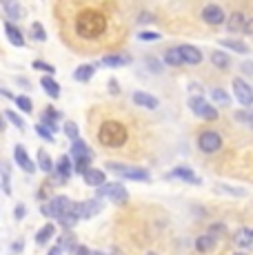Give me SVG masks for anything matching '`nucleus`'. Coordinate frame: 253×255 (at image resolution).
I'll return each instance as SVG.
<instances>
[{
	"label": "nucleus",
	"mask_w": 253,
	"mask_h": 255,
	"mask_svg": "<svg viewBox=\"0 0 253 255\" xmlns=\"http://www.w3.org/2000/svg\"><path fill=\"white\" fill-rule=\"evenodd\" d=\"M233 244L238 249H245V251H253V229L245 227L240 231L233 233Z\"/></svg>",
	"instance_id": "nucleus-14"
},
{
	"label": "nucleus",
	"mask_w": 253,
	"mask_h": 255,
	"mask_svg": "<svg viewBox=\"0 0 253 255\" xmlns=\"http://www.w3.org/2000/svg\"><path fill=\"white\" fill-rule=\"evenodd\" d=\"M107 171L120 175L125 180H133V182H149L151 175L149 171L140 169V166H131V164H123V162H107Z\"/></svg>",
	"instance_id": "nucleus-4"
},
{
	"label": "nucleus",
	"mask_w": 253,
	"mask_h": 255,
	"mask_svg": "<svg viewBox=\"0 0 253 255\" xmlns=\"http://www.w3.org/2000/svg\"><path fill=\"white\" fill-rule=\"evenodd\" d=\"M100 211H102L100 198L82 200V202H74V213H76L80 220H89V218H94V215H98Z\"/></svg>",
	"instance_id": "nucleus-10"
},
{
	"label": "nucleus",
	"mask_w": 253,
	"mask_h": 255,
	"mask_svg": "<svg viewBox=\"0 0 253 255\" xmlns=\"http://www.w3.org/2000/svg\"><path fill=\"white\" fill-rule=\"evenodd\" d=\"M40 87H42V91H45L47 96L53 98V100H58V98H60V85H58V80L53 76H49V73L40 78Z\"/></svg>",
	"instance_id": "nucleus-17"
},
{
	"label": "nucleus",
	"mask_w": 253,
	"mask_h": 255,
	"mask_svg": "<svg viewBox=\"0 0 253 255\" xmlns=\"http://www.w3.org/2000/svg\"><path fill=\"white\" fill-rule=\"evenodd\" d=\"M245 33H247V36H253V18H249V20H247V24H245Z\"/></svg>",
	"instance_id": "nucleus-52"
},
{
	"label": "nucleus",
	"mask_w": 253,
	"mask_h": 255,
	"mask_svg": "<svg viewBox=\"0 0 253 255\" xmlns=\"http://www.w3.org/2000/svg\"><path fill=\"white\" fill-rule=\"evenodd\" d=\"M62 131H65V135H67V138H69L71 142L80 138V131H78V125H76V122H71V120H69V122H65Z\"/></svg>",
	"instance_id": "nucleus-38"
},
{
	"label": "nucleus",
	"mask_w": 253,
	"mask_h": 255,
	"mask_svg": "<svg viewBox=\"0 0 253 255\" xmlns=\"http://www.w3.org/2000/svg\"><path fill=\"white\" fill-rule=\"evenodd\" d=\"M96 73V65H80L78 69L74 71V78L78 82H89Z\"/></svg>",
	"instance_id": "nucleus-28"
},
{
	"label": "nucleus",
	"mask_w": 253,
	"mask_h": 255,
	"mask_svg": "<svg viewBox=\"0 0 253 255\" xmlns=\"http://www.w3.org/2000/svg\"><path fill=\"white\" fill-rule=\"evenodd\" d=\"M78 220H80V218H78V215L74 213V209H71V213H67L65 218H60V220H58V222H60V227H65L67 231H71V229L76 227V222H78Z\"/></svg>",
	"instance_id": "nucleus-39"
},
{
	"label": "nucleus",
	"mask_w": 253,
	"mask_h": 255,
	"mask_svg": "<svg viewBox=\"0 0 253 255\" xmlns=\"http://www.w3.org/2000/svg\"><path fill=\"white\" fill-rule=\"evenodd\" d=\"M25 215H27V207H25V204H16V209H13V218H16V220H22V218H25Z\"/></svg>",
	"instance_id": "nucleus-47"
},
{
	"label": "nucleus",
	"mask_w": 253,
	"mask_h": 255,
	"mask_svg": "<svg viewBox=\"0 0 253 255\" xmlns=\"http://www.w3.org/2000/svg\"><path fill=\"white\" fill-rule=\"evenodd\" d=\"M2 9L7 13V20H20L22 18V7L18 0H2Z\"/></svg>",
	"instance_id": "nucleus-23"
},
{
	"label": "nucleus",
	"mask_w": 253,
	"mask_h": 255,
	"mask_svg": "<svg viewBox=\"0 0 253 255\" xmlns=\"http://www.w3.org/2000/svg\"><path fill=\"white\" fill-rule=\"evenodd\" d=\"M245 24H247V18L242 11H233L231 16L227 18V29L231 33H245Z\"/></svg>",
	"instance_id": "nucleus-18"
},
{
	"label": "nucleus",
	"mask_w": 253,
	"mask_h": 255,
	"mask_svg": "<svg viewBox=\"0 0 253 255\" xmlns=\"http://www.w3.org/2000/svg\"><path fill=\"white\" fill-rule=\"evenodd\" d=\"M13 102H16V105H18V109H20V111H25V114H31V111H33L31 98H29V96H16V98H13Z\"/></svg>",
	"instance_id": "nucleus-37"
},
{
	"label": "nucleus",
	"mask_w": 253,
	"mask_h": 255,
	"mask_svg": "<svg viewBox=\"0 0 253 255\" xmlns=\"http://www.w3.org/2000/svg\"><path fill=\"white\" fill-rule=\"evenodd\" d=\"M36 133L40 135V138L45 140V142H53V135H56V133H53V131L49 129V127H45L42 122H38V125H36Z\"/></svg>",
	"instance_id": "nucleus-41"
},
{
	"label": "nucleus",
	"mask_w": 253,
	"mask_h": 255,
	"mask_svg": "<svg viewBox=\"0 0 253 255\" xmlns=\"http://www.w3.org/2000/svg\"><path fill=\"white\" fill-rule=\"evenodd\" d=\"M240 71L245 73V76H253V62H251V60L242 62V65H240Z\"/></svg>",
	"instance_id": "nucleus-49"
},
{
	"label": "nucleus",
	"mask_w": 253,
	"mask_h": 255,
	"mask_svg": "<svg viewBox=\"0 0 253 255\" xmlns=\"http://www.w3.org/2000/svg\"><path fill=\"white\" fill-rule=\"evenodd\" d=\"M153 20H155V18L149 11H144V13H140V16H138V22L140 24H149V22H153Z\"/></svg>",
	"instance_id": "nucleus-50"
},
{
	"label": "nucleus",
	"mask_w": 253,
	"mask_h": 255,
	"mask_svg": "<svg viewBox=\"0 0 253 255\" xmlns=\"http://www.w3.org/2000/svg\"><path fill=\"white\" fill-rule=\"evenodd\" d=\"M58 244H60L65 251H74L76 253V249H78V240H76V235L71 231H67L65 235H62V238L58 240Z\"/></svg>",
	"instance_id": "nucleus-31"
},
{
	"label": "nucleus",
	"mask_w": 253,
	"mask_h": 255,
	"mask_svg": "<svg viewBox=\"0 0 253 255\" xmlns=\"http://www.w3.org/2000/svg\"><path fill=\"white\" fill-rule=\"evenodd\" d=\"M109 89H111V93H120V89H118V82H116L114 78L109 80Z\"/></svg>",
	"instance_id": "nucleus-54"
},
{
	"label": "nucleus",
	"mask_w": 253,
	"mask_h": 255,
	"mask_svg": "<svg viewBox=\"0 0 253 255\" xmlns=\"http://www.w3.org/2000/svg\"><path fill=\"white\" fill-rule=\"evenodd\" d=\"M236 120L242 122V125H253V111H251V107H245L242 111H236Z\"/></svg>",
	"instance_id": "nucleus-40"
},
{
	"label": "nucleus",
	"mask_w": 253,
	"mask_h": 255,
	"mask_svg": "<svg viewBox=\"0 0 253 255\" xmlns=\"http://www.w3.org/2000/svg\"><path fill=\"white\" fill-rule=\"evenodd\" d=\"M147 255H158V253H153V251H149V253H147Z\"/></svg>",
	"instance_id": "nucleus-59"
},
{
	"label": "nucleus",
	"mask_w": 253,
	"mask_h": 255,
	"mask_svg": "<svg viewBox=\"0 0 253 255\" xmlns=\"http://www.w3.org/2000/svg\"><path fill=\"white\" fill-rule=\"evenodd\" d=\"M4 118H7V120H9V122H11V125H13V127H16V129H18V131H25V129H27L25 120H22V118H20V116H18V114H16V111L7 109V111H4Z\"/></svg>",
	"instance_id": "nucleus-35"
},
{
	"label": "nucleus",
	"mask_w": 253,
	"mask_h": 255,
	"mask_svg": "<svg viewBox=\"0 0 253 255\" xmlns=\"http://www.w3.org/2000/svg\"><path fill=\"white\" fill-rule=\"evenodd\" d=\"M180 51H182V58L187 65H200L202 62V51L193 45H180Z\"/></svg>",
	"instance_id": "nucleus-20"
},
{
	"label": "nucleus",
	"mask_w": 253,
	"mask_h": 255,
	"mask_svg": "<svg viewBox=\"0 0 253 255\" xmlns=\"http://www.w3.org/2000/svg\"><path fill=\"white\" fill-rule=\"evenodd\" d=\"M18 82H20V87H22V89H31V85H29V82L25 80V78H20V80H18Z\"/></svg>",
	"instance_id": "nucleus-57"
},
{
	"label": "nucleus",
	"mask_w": 253,
	"mask_h": 255,
	"mask_svg": "<svg viewBox=\"0 0 253 255\" xmlns=\"http://www.w3.org/2000/svg\"><path fill=\"white\" fill-rule=\"evenodd\" d=\"M13 251L20 253L22 251V240H18V242H13Z\"/></svg>",
	"instance_id": "nucleus-56"
},
{
	"label": "nucleus",
	"mask_w": 253,
	"mask_h": 255,
	"mask_svg": "<svg viewBox=\"0 0 253 255\" xmlns=\"http://www.w3.org/2000/svg\"><path fill=\"white\" fill-rule=\"evenodd\" d=\"M71 158H74V162H76V171L78 173H82L85 175V171L89 169V164H91V158H94V153H91V149L85 144L80 138L71 142Z\"/></svg>",
	"instance_id": "nucleus-5"
},
{
	"label": "nucleus",
	"mask_w": 253,
	"mask_h": 255,
	"mask_svg": "<svg viewBox=\"0 0 253 255\" xmlns=\"http://www.w3.org/2000/svg\"><path fill=\"white\" fill-rule=\"evenodd\" d=\"M74 255H105L102 251H91L89 247H78Z\"/></svg>",
	"instance_id": "nucleus-48"
},
{
	"label": "nucleus",
	"mask_w": 253,
	"mask_h": 255,
	"mask_svg": "<svg viewBox=\"0 0 253 255\" xmlns=\"http://www.w3.org/2000/svg\"><path fill=\"white\" fill-rule=\"evenodd\" d=\"M58 118H60V111H56L53 107H47V109L42 111V116H40V122L45 127H49L53 133H56L58 131Z\"/></svg>",
	"instance_id": "nucleus-24"
},
{
	"label": "nucleus",
	"mask_w": 253,
	"mask_h": 255,
	"mask_svg": "<svg viewBox=\"0 0 253 255\" xmlns=\"http://www.w3.org/2000/svg\"><path fill=\"white\" fill-rule=\"evenodd\" d=\"M164 62H167L169 67H180V65H187L182 58V51H180V47H171L164 51Z\"/></svg>",
	"instance_id": "nucleus-25"
},
{
	"label": "nucleus",
	"mask_w": 253,
	"mask_h": 255,
	"mask_svg": "<svg viewBox=\"0 0 253 255\" xmlns=\"http://www.w3.org/2000/svg\"><path fill=\"white\" fill-rule=\"evenodd\" d=\"M211 65L218 67L220 71H225V69L231 67V58H229L225 51H220V49H218V51H211Z\"/></svg>",
	"instance_id": "nucleus-26"
},
{
	"label": "nucleus",
	"mask_w": 253,
	"mask_h": 255,
	"mask_svg": "<svg viewBox=\"0 0 253 255\" xmlns=\"http://www.w3.org/2000/svg\"><path fill=\"white\" fill-rule=\"evenodd\" d=\"M38 166H40V171H45V173H51V171L56 169L51 162V158H49V153H47L45 149L38 151Z\"/></svg>",
	"instance_id": "nucleus-32"
},
{
	"label": "nucleus",
	"mask_w": 253,
	"mask_h": 255,
	"mask_svg": "<svg viewBox=\"0 0 253 255\" xmlns=\"http://www.w3.org/2000/svg\"><path fill=\"white\" fill-rule=\"evenodd\" d=\"M98 198H107L114 204H126L129 202V193L120 182H105L102 186H98Z\"/></svg>",
	"instance_id": "nucleus-6"
},
{
	"label": "nucleus",
	"mask_w": 253,
	"mask_h": 255,
	"mask_svg": "<svg viewBox=\"0 0 253 255\" xmlns=\"http://www.w3.org/2000/svg\"><path fill=\"white\" fill-rule=\"evenodd\" d=\"M202 20L207 24H211V27H218V24L227 22V13L220 4H207L202 9Z\"/></svg>",
	"instance_id": "nucleus-11"
},
{
	"label": "nucleus",
	"mask_w": 253,
	"mask_h": 255,
	"mask_svg": "<svg viewBox=\"0 0 253 255\" xmlns=\"http://www.w3.org/2000/svg\"><path fill=\"white\" fill-rule=\"evenodd\" d=\"M62 251H65V249H62L60 244H56L53 249H49V253H47V255H62Z\"/></svg>",
	"instance_id": "nucleus-53"
},
{
	"label": "nucleus",
	"mask_w": 253,
	"mask_h": 255,
	"mask_svg": "<svg viewBox=\"0 0 253 255\" xmlns=\"http://www.w3.org/2000/svg\"><path fill=\"white\" fill-rule=\"evenodd\" d=\"M198 149L202 151V153H216V151L222 149V135L218 133V131H202L200 135H198Z\"/></svg>",
	"instance_id": "nucleus-8"
},
{
	"label": "nucleus",
	"mask_w": 253,
	"mask_h": 255,
	"mask_svg": "<svg viewBox=\"0 0 253 255\" xmlns=\"http://www.w3.org/2000/svg\"><path fill=\"white\" fill-rule=\"evenodd\" d=\"M169 178H176V180H182L187 184H200V178L193 173L189 166H176V169L169 173Z\"/></svg>",
	"instance_id": "nucleus-16"
},
{
	"label": "nucleus",
	"mask_w": 253,
	"mask_h": 255,
	"mask_svg": "<svg viewBox=\"0 0 253 255\" xmlns=\"http://www.w3.org/2000/svg\"><path fill=\"white\" fill-rule=\"evenodd\" d=\"M13 160H16V164L20 166L22 171H27V173H33V171H36V164L31 162V158H29L27 149L22 144H16V149H13Z\"/></svg>",
	"instance_id": "nucleus-13"
},
{
	"label": "nucleus",
	"mask_w": 253,
	"mask_h": 255,
	"mask_svg": "<svg viewBox=\"0 0 253 255\" xmlns=\"http://www.w3.org/2000/svg\"><path fill=\"white\" fill-rule=\"evenodd\" d=\"M211 100L218 102V105H222V107L231 105V96H229L225 89H211Z\"/></svg>",
	"instance_id": "nucleus-33"
},
{
	"label": "nucleus",
	"mask_w": 253,
	"mask_h": 255,
	"mask_svg": "<svg viewBox=\"0 0 253 255\" xmlns=\"http://www.w3.org/2000/svg\"><path fill=\"white\" fill-rule=\"evenodd\" d=\"M100 65L109 67V69H118V67H125V65H131V58L129 56H123V53H109L100 60Z\"/></svg>",
	"instance_id": "nucleus-21"
},
{
	"label": "nucleus",
	"mask_w": 253,
	"mask_h": 255,
	"mask_svg": "<svg viewBox=\"0 0 253 255\" xmlns=\"http://www.w3.org/2000/svg\"><path fill=\"white\" fill-rule=\"evenodd\" d=\"M133 102L138 107H144V109H158V98L155 96H151V93H147V91H135L133 93Z\"/></svg>",
	"instance_id": "nucleus-19"
},
{
	"label": "nucleus",
	"mask_w": 253,
	"mask_h": 255,
	"mask_svg": "<svg viewBox=\"0 0 253 255\" xmlns=\"http://www.w3.org/2000/svg\"><path fill=\"white\" fill-rule=\"evenodd\" d=\"M2 27H4V36H7V40L11 42L13 47H18V49H22L25 47V36H22V31L18 27H13L9 20H4L2 22Z\"/></svg>",
	"instance_id": "nucleus-15"
},
{
	"label": "nucleus",
	"mask_w": 253,
	"mask_h": 255,
	"mask_svg": "<svg viewBox=\"0 0 253 255\" xmlns=\"http://www.w3.org/2000/svg\"><path fill=\"white\" fill-rule=\"evenodd\" d=\"M82 178H85V182L89 186H102L107 182V175L102 173L100 169H94V166H89V169L85 171V175H82Z\"/></svg>",
	"instance_id": "nucleus-22"
},
{
	"label": "nucleus",
	"mask_w": 253,
	"mask_h": 255,
	"mask_svg": "<svg viewBox=\"0 0 253 255\" xmlns=\"http://www.w3.org/2000/svg\"><path fill=\"white\" fill-rule=\"evenodd\" d=\"M33 69H38V71H45V73H49V76H53L56 73V67L49 65V62H45V60H33Z\"/></svg>",
	"instance_id": "nucleus-43"
},
{
	"label": "nucleus",
	"mask_w": 253,
	"mask_h": 255,
	"mask_svg": "<svg viewBox=\"0 0 253 255\" xmlns=\"http://www.w3.org/2000/svg\"><path fill=\"white\" fill-rule=\"evenodd\" d=\"M213 247H216V238L213 235H200V238H196V251L200 253H209L213 251Z\"/></svg>",
	"instance_id": "nucleus-27"
},
{
	"label": "nucleus",
	"mask_w": 253,
	"mask_h": 255,
	"mask_svg": "<svg viewBox=\"0 0 253 255\" xmlns=\"http://www.w3.org/2000/svg\"><path fill=\"white\" fill-rule=\"evenodd\" d=\"M71 160L74 158H69V155H60V160L56 162V169H53V173H56V182L62 184L71 178V173H74V169H76V164H71Z\"/></svg>",
	"instance_id": "nucleus-12"
},
{
	"label": "nucleus",
	"mask_w": 253,
	"mask_h": 255,
	"mask_svg": "<svg viewBox=\"0 0 253 255\" xmlns=\"http://www.w3.org/2000/svg\"><path fill=\"white\" fill-rule=\"evenodd\" d=\"M74 29L85 40H96V38L107 33V16L102 11H96V9H85V11L78 13Z\"/></svg>",
	"instance_id": "nucleus-1"
},
{
	"label": "nucleus",
	"mask_w": 253,
	"mask_h": 255,
	"mask_svg": "<svg viewBox=\"0 0 253 255\" xmlns=\"http://www.w3.org/2000/svg\"><path fill=\"white\" fill-rule=\"evenodd\" d=\"M209 235H213V238H220V235H227V229H225V224H213L211 229H209Z\"/></svg>",
	"instance_id": "nucleus-45"
},
{
	"label": "nucleus",
	"mask_w": 253,
	"mask_h": 255,
	"mask_svg": "<svg viewBox=\"0 0 253 255\" xmlns=\"http://www.w3.org/2000/svg\"><path fill=\"white\" fill-rule=\"evenodd\" d=\"M233 255H249V253H242V251H240V253H233Z\"/></svg>",
	"instance_id": "nucleus-58"
},
{
	"label": "nucleus",
	"mask_w": 253,
	"mask_h": 255,
	"mask_svg": "<svg viewBox=\"0 0 253 255\" xmlns=\"http://www.w3.org/2000/svg\"><path fill=\"white\" fill-rule=\"evenodd\" d=\"M129 133H126L125 125L118 120H105L98 129V140L102 146H109V149H120L126 142Z\"/></svg>",
	"instance_id": "nucleus-2"
},
{
	"label": "nucleus",
	"mask_w": 253,
	"mask_h": 255,
	"mask_svg": "<svg viewBox=\"0 0 253 255\" xmlns=\"http://www.w3.org/2000/svg\"><path fill=\"white\" fill-rule=\"evenodd\" d=\"M233 96H236V100L240 102L242 107H253V89L251 85L247 80H242V78H233Z\"/></svg>",
	"instance_id": "nucleus-9"
},
{
	"label": "nucleus",
	"mask_w": 253,
	"mask_h": 255,
	"mask_svg": "<svg viewBox=\"0 0 253 255\" xmlns=\"http://www.w3.org/2000/svg\"><path fill=\"white\" fill-rule=\"evenodd\" d=\"M111 255H118V251H111Z\"/></svg>",
	"instance_id": "nucleus-60"
},
{
	"label": "nucleus",
	"mask_w": 253,
	"mask_h": 255,
	"mask_svg": "<svg viewBox=\"0 0 253 255\" xmlns=\"http://www.w3.org/2000/svg\"><path fill=\"white\" fill-rule=\"evenodd\" d=\"M189 91H191L193 96H200V93H202V87L198 85V82H191V85H189Z\"/></svg>",
	"instance_id": "nucleus-51"
},
{
	"label": "nucleus",
	"mask_w": 253,
	"mask_h": 255,
	"mask_svg": "<svg viewBox=\"0 0 253 255\" xmlns=\"http://www.w3.org/2000/svg\"><path fill=\"white\" fill-rule=\"evenodd\" d=\"M47 198V184L40 186V191H38V200H45Z\"/></svg>",
	"instance_id": "nucleus-55"
},
{
	"label": "nucleus",
	"mask_w": 253,
	"mask_h": 255,
	"mask_svg": "<svg viewBox=\"0 0 253 255\" xmlns=\"http://www.w3.org/2000/svg\"><path fill=\"white\" fill-rule=\"evenodd\" d=\"M189 109H191L198 118H202V120H207V122L218 120V109L211 105V102L204 100L202 96H191V100H189Z\"/></svg>",
	"instance_id": "nucleus-7"
},
{
	"label": "nucleus",
	"mask_w": 253,
	"mask_h": 255,
	"mask_svg": "<svg viewBox=\"0 0 253 255\" xmlns=\"http://www.w3.org/2000/svg\"><path fill=\"white\" fill-rule=\"evenodd\" d=\"M31 38L36 42H47V31H45V27H42L40 22H33L31 24Z\"/></svg>",
	"instance_id": "nucleus-36"
},
{
	"label": "nucleus",
	"mask_w": 253,
	"mask_h": 255,
	"mask_svg": "<svg viewBox=\"0 0 253 255\" xmlns=\"http://www.w3.org/2000/svg\"><path fill=\"white\" fill-rule=\"evenodd\" d=\"M147 67H149V71H153V73L162 71V65H160V60H155V58H147Z\"/></svg>",
	"instance_id": "nucleus-46"
},
{
	"label": "nucleus",
	"mask_w": 253,
	"mask_h": 255,
	"mask_svg": "<svg viewBox=\"0 0 253 255\" xmlns=\"http://www.w3.org/2000/svg\"><path fill=\"white\" fill-rule=\"evenodd\" d=\"M216 189H218V191H222V193L236 195V198H245V195H247V191H245V189H233V186H227V184H218Z\"/></svg>",
	"instance_id": "nucleus-42"
},
{
	"label": "nucleus",
	"mask_w": 253,
	"mask_h": 255,
	"mask_svg": "<svg viewBox=\"0 0 253 255\" xmlns=\"http://www.w3.org/2000/svg\"><path fill=\"white\" fill-rule=\"evenodd\" d=\"M71 209H74V202H71L67 195H56V198H51L49 202L42 204L40 213L45 215V218L60 220V218H65L67 213H71Z\"/></svg>",
	"instance_id": "nucleus-3"
},
{
	"label": "nucleus",
	"mask_w": 253,
	"mask_h": 255,
	"mask_svg": "<svg viewBox=\"0 0 253 255\" xmlns=\"http://www.w3.org/2000/svg\"><path fill=\"white\" fill-rule=\"evenodd\" d=\"M2 191L4 195H11V166L7 162L2 164Z\"/></svg>",
	"instance_id": "nucleus-34"
},
{
	"label": "nucleus",
	"mask_w": 253,
	"mask_h": 255,
	"mask_svg": "<svg viewBox=\"0 0 253 255\" xmlns=\"http://www.w3.org/2000/svg\"><path fill=\"white\" fill-rule=\"evenodd\" d=\"M220 45L225 49H231V51H236V53H249V47L242 40H236V38H225V40H220Z\"/></svg>",
	"instance_id": "nucleus-29"
},
{
	"label": "nucleus",
	"mask_w": 253,
	"mask_h": 255,
	"mask_svg": "<svg viewBox=\"0 0 253 255\" xmlns=\"http://www.w3.org/2000/svg\"><path fill=\"white\" fill-rule=\"evenodd\" d=\"M138 40H147V42L160 40V33L158 31H140L138 33Z\"/></svg>",
	"instance_id": "nucleus-44"
},
{
	"label": "nucleus",
	"mask_w": 253,
	"mask_h": 255,
	"mask_svg": "<svg viewBox=\"0 0 253 255\" xmlns=\"http://www.w3.org/2000/svg\"><path fill=\"white\" fill-rule=\"evenodd\" d=\"M53 233H56V227L49 222V224H45V227L40 229V231L36 233V244H47L49 240L53 238Z\"/></svg>",
	"instance_id": "nucleus-30"
}]
</instances>
